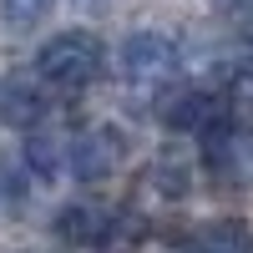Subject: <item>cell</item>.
Masks as SVG:
<instances>
[{
  "label": "cell",
  "mask_w": 253,
  "mask_h": 253,
  "mask_svg": "<svg viewBox=\"0 0 253 253\" xmlns=\"http://www.w3.org/2000/svg\"><path fill=\"white\" fill-rule=\"evenodd\" d=\"M36 76L46 81V86H56V91L71 96V91L91 86V81L101 76V46L86 31H61V36H51L46 46H41Z\"/></svg>",
  "instance_id": "cell-1"
},
{
  "label": "cell",
  "mask_w": 253,
  "mask_h": 253,
  "mask_svg": "<svg viewBox=\"0 0 253 253\" xmlns=\"http://www.w3.org/2000/svg\"><path fill=\"white\" fill-rule=\"evenodd\" d=\"M122 71H126V81L157 86V81H167L177 71V46L162 31H137V36H126V46H122Z\"/></svg>",
  "instance_id": "cell-2"
},
{
  "label": "cell",
  "mask_w": 253,
  "mask_h": 253,
  "mask_svg": "<svg viewBox=\"0 0 253 253\" xmlns=\"http://www.w3.org/2000/svg\"><path fill=\"white\" fill-rule=\"evenodd\" d=\"M122 167V132L112 126H91V132H81L71 142V172L81 182H101L107 172Z\"/></svg>",
  "instance_id": "cell-3"
},
{
  "label": "cell",
  "mask_w": 253,
  "mask_h": 253,
  "mask_svg": "<svg viewBox=\"0 0 253 253\" xmlns=\"http://www.w3.org/2000/svg\"><path fill=\"white\" fill-rule=\"evenodd\" d=\"M223 117V107L208 91H177L172 101L162 107V122L172 132H213V122Z\"/></svg>",
  "instance_id": "cell-4"
},
{
  "label": "cell",
  "mask_w": 253,
  "mask_h": 253,
  "mask_svg": "<svg viewBox=\"0 0 253 253\" xmlns=\"http://www.w3.org/2000/svg\"><path fill=\"white\" fill-rule=\"evenodd\" d=\"M56 233L66 238V243H76V248L107 243V233H112V213H107V208H91V203H76V208H66V213L56 218Z\"/></svg>",
  "instance_id": "cell-5"
},
{
  "label": "cell",
  "mask_w": 253,
  "mask_h": 253,
  "mask_svg": "<svg viewBox=\"0 0 253 253\" xmlns=\"http://www.w3.org/2000/svg\"><path fill=\"white\" fill-rule=\"evenodd\" d=\"M187 253H253V233L243 218H218L187 238Z\"/></svg>",
  "instance_id": "cell-6"
},
{
  "label": "cell",
  "mask_w": 253,
  "mask_h": 253,
  "mask_svg": "<svg viewBox=\"0 0 253 253\" xmlns=\"http://www.w3.org/2000/svg\"><path fill=\"white\" fill-rule=\"evenodd\" d=\"M0 10H5L10 26H36V20L51 10V0H0Z\"/></svg>",
  "instance_id": "cell-7"
},
{
  "label": "cell",
  "mask_w": 253,
  "mask_h": 253,
  "mask_svg": "<svg viewBox=\"0 0 253 253\" xmlns=\"http://www.w3.org/2000/svg\"><path fill=\"white\" fill-rule=\"evenodd\" d=\"M36 112H41V96H36V91H26V86H10V91H5V117L36 122Z\"/></svg>",
  "instance_id": "cell-8"
},
{
  "label": "cell",
  "mask_w": 253,
  "mask_h": 253,
  "mask_svg": "<svg viewBox=\"0 0 253 253\" xmlns=\"http://www.w3.org/2000/svg\"><path fill=\"white\" fill-rule=\"evenodd\" d=\"M31 162H36V172H56V147H46V142H31Z\"/></svg>",
  "instance_id": "cell-9"
}]
</instances>
